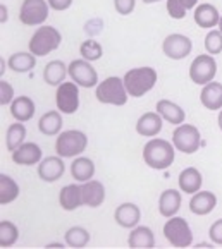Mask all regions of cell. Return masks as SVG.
<instances>
[{
    "label": "cell",
    "mask_w": 222,
    "mask_h": 249,
    "mask_svg": "<svg viewBox=\"0 0 222 249\" xmlns=\"http://www.w3.org/2000/svg\"><path fill=\"white\" fill-rule=\"evenodd\" d=\"M174 144L169 141L153 138L143 146V160L150 169L155 170H166L174 163Z\"/></svg>",
    "instance_id": "6da1fadb"
},
{
    "label": "cell",
    "mask_w": 222,
    "mask_h": 249,
    "mask_svg": "<svg viewBox=\"0 0 222 249\" xmlns=\"http://www.w3.org/2000/svg\"><path fill=\"white\" fill-rule=\"evenodd\" d=\"M124 86H126L130 96L141 98L157 85V71L153 67H136L130 69L124 74Z\"/></svg>",
    "instance_id": "7a4b0ae2"
},
{
    "label": "cell",
    "mask_w": 222,
    "mask_h": 249,
    "mask_svg": "<svg viewBox=\"0 0 222 249\" xmlns=\"http://www.w3.org/2000/svg\"><path fill=\"white\" fill-rule=\"evenodd\" d=\"M96 100L104 105H115L122 107L126 105L128 98H130V93H128L126 86H124V79L117 76H112L104 79L102 83H98L95 89Z\"/></svg>",
    "instance_id": "3957f363"
},
{
    "label": "cell",
    "mask_w": 222,
    "mask_h": 249,
    "mask_svg": "<svg viewBox=\"0 0 222 249\" xmlns=\"http://www.w3.org/2000/svg\"><path fill=\"white\" fill-rule=\"evenodd\" d=\"M60 36L59 30L54 28V26H41L35 31V35L30 40V52L37 57H45L50 52L57 50L60 47Z\"/></svg>",
    "instance_id": "277c9868"
},
{
    "label": "cell",
    "mask_w": 222,
    "mask_h": 249,
    "mask_svg": "<svg viewBox=\"0 0 222 249\" xmlns=\"http://www.w3.org/2000/svg\"><path fill=\"white\" fill-rule=\"evenodd\" d=\"M88 146V138L83 131L73 129V131H64L57 136L56 151L62 158L79 157Z\"/></svg>",
    "instance_id": "5b68a950"
},
{
    "label": "cell",
    "mask_w": 222,
    "mask_h": 249,
    "mask_svg": "<svg viewBox=\"0 0 222 249\" xmlns=\"http://www.w3.org/2000/svg\"><path fill=\"white\" fill-rule=\"evenodd\" d=\"M164 237L174 248H189L193 244V232L189 224L181 216H170L164 225Z\"/></svg>",
    "instance_id": "8992f818"
},
{
    "label": "cell",
    "mask_w": 222,
    "mask_h": 249,
    "mask_svg": "<svg viewBox=\"0 0 222 249\" xmlns=\"http://www.w3.org/2000/svg\"><path fill=\"white\" fill-rule=\"evenodd\" d=\"M172 144L176 150H179L185 155H191L198 151L202 144L200 131L191 124H181L172 132Z\"/></svg>",
    "instance_id": "52a82bcc"
},
{
    "label": "cell",
    "mask_w": 222,
    "mask_h": 249,
    "mask_svg": "<svg viewBox=\"0 0 222 249\" xmlns=\"http://www.w3.org/2000/svg\"><path fill=\"white\" fill-rule=\"evenodd\" d=\"M215 74H217V62L210 53L198 55L189 66V79L195 85H208L210 81H214Z\"/></svg>",
    "instance_id": "ba28073f"
},
{
    "label": "cell",
    "mask_w": 222,
    "mask_h": 249,
    "mask_svg": "<svg viewBox=\"0 0 222 249\" xmlns=\"http://www.w3.org/2000/svg\"><path fill=\"white\" fill-rule=\"evenodd\" d=\"M56 103L57 110L62 114H76L79 108V89L76 83H62L60 86H57L56 93Z\"/></svg>",
    "instance_id": "9c48e42d"
},
{
    "label": "cell",
    "mask_w": 222,
    "mask_h": 249,
    "mask_svg": "<svg viewBox=\"0 0 222 249\" xmlns=\"http://www.w3.org/2000/svg\"><path fill=\"white\" fill-rule=\"evenodd\" d=\"M48 2L45 0H24L19 11V19L26 26H41L48 18Z\"/></svg>",
    "instance_id": "30bf717a"
},
{
    "label": "cell",
    "mask_w": 222,
    "mask_h": 249,
    "mask_svg": "<svg viewBox=\"0 0 222 249\" xmlns=\"http://www.w3.org/2000/svg\"><path fill=\"white\" fill-rule=\"evenodd\" d=\"M69 76L78 86L83 88H93L98 85V74L93 66L85 59H76L69 64Z\"/></svg>",
    "instance_id": "8fae6325"
},
{
    "label": "cell",
    "mask_w": 222,
    "mask_h": 249,
    "mask_svg": "<svg viewBox=\"0 0 222 249\" xmlns=\"http://www.w3.org/2000/svg\"><path fill=\"white\" fill-rule=\"evenodd\" d=\"M162 50L164 53L172 60H183L186 59L193 50V43L188 36L185 35H179V33H174V35H169V36L164 40L162 43Z\"/></svg>",
    "instance_id": "7c38bea8"
},
{
    "label": "cell",
    "mask_w": 222,
    "mask_h": 249,
    "mask_svg": "<svg viewBox=\"0 0 222 249\" xmlns=\"http://www.w3.org/2000/svg\"><path fill=\"white\" fill-rule=\"evenodd\" d=\"M66 172V165L62 161V157H47L38 163V177L43 182H56Z\"/></svg>",
    "instance_id": "4fadbf2b"
},
{
    "label": "cell",
    "mask_w": 222,
    "mask_h": 249,
    "mask_svg": "<svg viewBox=\"0 0 222 249\" xmlns=\"http://www.w3.org/2000/svg\"><path fill=\"white\" fill-rule=\"evenodd\" d=\"M215 206H217V196L214 193H210V191L200 189L198 193L191 195V199H189V210L198 216L212 213Z\"/></svg>",
    "instance_id": "5bb4252c"
},
{
    "label": "cell",
    "mask_w": 222,
    "mask_h": 249,
    "mask_svg": "<svg viewBox=\"0 0 222 249\" xmlns=\"http://www.w3.org/2000/svg\"><path fill=\"white\" fill-rule=\"evenodd\" d=\"M114 218L117 222V225L124 229H134L141 220V212L140 206H136L134 203H122L115 208Z\"/></svg>",
    "instance_id": "9a60e30c"
},
{
    "label": "cell",
    "mask_w": 222,
    "mask_h": 249,
    "mask_svg": "<svg viewBox=\"0 0 222 249\" xmlns=\"http://www.w3.org/2000/svg\"><path fill=\"white\" fill-rule=\"evenodd\" d=\"M41 148L37 143H22L16 151H12V161L16 165H38L41 161Z\"/></svg>",
    "instance_id": "2e32d148"
},
{
    "label": "cell",
    "mask_w": 222,
    "mask_h": 249,
    "mask_svg": "<svg viewBox=\"0 0 222 249\" xmlns=\"http://www.w3.org/2000/svg\"><path fill=\"white\" fill-rule=\"evenodd\" d=\"M83 189V203L90 208H98L105 201V187L100 180H86L81 182Z\"/></svg>",
    "instance_id": "e0dca14e"
},
{
    "label": "cell",
    "mask_w": 222,
    "mask_h": 249,
    "mask_svg": "<svg viewBox=\"0 0 222 249\" xmlns=\"http://www.w3.org/2000/svg\"><path fill=\"white\" fill-rule=\"evenodd\" d=\"M59 203L66 212H74L79 206H83V189L81 184H67L60 189Z\"/></svg>",
    "instance_id": "ac0fdd59"
},
{
    "label": "cell",
    "mask_w": 222,
    "mask_h": 249,
    "mask_svg": "<svg viewBox=\"0 0 222 249\" xmlns=\"http://www.w3.org/2000/svg\"><path fill=\"white\" fill-rule=\"evenodd\" d=\"M164 119L159 112H147L136 122V132L145 138H153L162 131Z\"/></svg>",
    "instance_id": "d6986e66"
},
{
    "label": "cell",
    "mask_w": 222,
    "mask_h": 249,
    "mask_svg": "<svg viewBox=\"0 0 222 249\" xmlns=\"http://www.w3.org/2000/svg\"><path fill=\"white\" fill-rule=\"evenodd\" d=\"M128 246L131 249H152L155 246V235L152 229L147 225H136L134 229H131Z\"/></svg>",
    "instance_id": "ffe728a7"
},
{
    "label": "cell",
    "mask_w": 222,
    "mask_h": 249,
    "mask_svg": "<svg viewBox=\"0 0 222 249\" xmlns=\"http://www.w3.org/2000/svg\"><path fill=\"white\" fill-rule=\"evenodd\" d=\"M179 189L181 193H186V195H195L202 189V184H204V177H202L200 170L195 169V167H188L185 169L181 174H179Z\"/></svg>",
    "instance_id": "44dd1931"
},
{
    "label": "cell",
    "mask_w": 222,
    "mask_h": 249,
    "mask_svg": "<svg viewBox=\"0 0 222 249\" xmlns=\"http://www.w3.org/2000/svg\"><path fill=\"white\" fill-rule=\"evenodd\" d=\"M155 110L162 115L164 121H167L169 124L181 125L186 119V112L178 105V103L170 102V100H159L157 102Z\"/></svg>",
    "instance_id": "7402d4cb"
},
{
    "label": "cell",
    "mask_w": 222,
    "mask_h": 249,
    "mask_svg": "<svg viewBox=\"0 0 222 249\" xmlns=\"http://www.w3.org/2000/svg\"><path fill=\"white\" fill-rule=\"evenodd\" d=\"M181 208V193L178 189H166L159 198V212L162 216L170 218Z\"/></svg>",
    "instance_id": "603a6c76"
},
{
    "label": "cell",
    "mask_w": 222,
    "mask_h": 249,
    "mask_svg": "<svg viewBox=\"0 0 222 249\" xmlns=\"http://www.w3.org/2000/svg\"><path fill=\"white\" fill-rule=\"evenodd\" d=\"M193 18H195L196 24L200 26V28H205V30L215 28L219 24V21H221V14H219L217 7L212 4H200L195 9Z\"/></svg>",
    "instance_id": "cb8c5ba5"
},
{
    "label": "cell",
    "mask_w": 222,
    "mask_h": 249,
    "mask_svg": "<svg viewBox=\"0 0 222 249\" xmlns=\"http://www.w3.org/2000/svg\"><path fill=\"white\" fill-rule=\"evenodd\" d=\"M202 105L207 110H221L222 108V85L210 81L208 85L204 86L200 93Z\"/></svg>",
    "instance_id": "d4e9b609"
},
{
    "label": "cell",
    "mask_w": 222,
    "mask_h": 249,
    "mask_svg": "<svg viewBox=\"0 0 222 249\" xmlns=\"http://www.w3.org/2000/svg\"><path fill=\"white\" fill-rule=\"evenodd\" d=\"M35 102L30 96H16L11 103V115L19 122H28L35 115Z\"/></svg>",
    "instance_id": "484cf974"
},
{
    "label": "cell",
    "mask_w": 222,
    "mask_h": 249,
    "mask_svg": "<svg viewBox=\"0 0 222 249\" xmlns=\"http://www.w3.org/2000/svg\"><path fill=\"white\" fill-rule=\"evenodd\" d=\"M69 74V67L62 60H52L43 69V81L50 86H60Z\"/></svg>",
    "instance_id": "4316f807"
},
{
    "label": "cell",
    "mask_w": 222,
    "mask_h": 249,
    "mask_svg": "<svg viewBox=\"0 0 222 249\" xmlns=\"http://www.w3.org/2000/svg\"><path fill=\"white\" fill-rule=\"evenodd\" d=\"M71 176L78 182L92 180L95 176V163L86 157H76V160L71 163Z\"/></svg>",
    "instance_id": "83f0119b"
},
{
    "label": "cell",
    "mask_w": 222,
    "mask_h": 249,
    "mask_svg": "<svg viewBox=\"0 0 222 249\" xmlns=\"http://www.w3.org/2000/svg\"><path fill=\"white\" fill-rule=\"evenodd\" d=\"M62 115L57 110H50L47 114H43L38 121V129H40L41 134L45 136H56L62 129Z\"/></svg>",
    "instance_id": "f1b7e54d"
},
{
    "label": "cell",
    "mask_w": 222,
    "mask_h": 249,
    "mask_svg": "<svg viewBox=\"0 0 222 249\" xmlns=\"http://www.w3.org/2000/svg\"><path fill=\"white\" fill-rule=\"evenodd\" d=\"M7 66L14 72H30L37 66V55H33L31 52H18V53L11 55V59L7 60Z\"/></svg>",
    "instance_id": "f546056e"
},
{
    "label": "cell",
    "mask_w": 222,
    "mask_h": 249,
    "mask_svg": "<svg viewBox=\"0 0 222 249\" xmlns=\"http://www.w3.org/2000/svg\"><path fill=\"white\" fill-rule=\"evenodd\" d=\"M19 196V186L11 176H0V205H9Z\"/></svg>",
    "instance_id": "4dcf8cb0"
},
{
    "label": "cell",
    "mask_w": 222,
    "mask_h": 249,
    "mask_svg": "<svg viewBox=\"0 0 222 249\" xmlns=\"http://www.w3.org/2000/svg\"><path fill=\"white\" fill-rule=\"evenodd\" d=\"M24 138H26V127L22 122H16V124L9 125L7 132H5V144H7L9 151H16L22 143H24Z\"/></svg>",
    "instance_id": "1f68e13d"
},
{
    "label": "cell",
    "mask_w": 222,
    "mask_h": 249,
    "mask_svg": "<svg viewBox=\"0 0 222 249\" xmlns=\"http://www.w3.org/2000/svg\"><path fill=\"white\" fill-rule=\"evenodd\" d=\"M64 239H66V244L69 248L79 249V248H85L90 242V232L85 227H71L66 232Z\"/></svg>",
    "instance_id": "d6a6232c"
},
{
    "label": "cell",
    "mask_w": 222,
    "mask_h": 249,
    "mask_svg": "<svg viewBox=\"0 0 222 249\" xmlns=\"http://www.w3.org/2000/svg\"><path fill=\"white\" fill-rule=\"evenodd\" d=\"M19 229L9 220H2L0 224V248H11L18 242Z\"/></svg>",
    "instance_id": "836d02e7"
},
{
    "label": "cell",
    "mask_w": 222,
    "mask_h": 249,
    "mask_svg": "<svg viewBox=\"0 0 222 249\" xmlns=\"http://www.w3.org/2000/svg\"><path fill=\"white\" fill-rule=\"evenodd\" d=\"M79 53H81V57L85 60L93 62V60H100L102 59V53H104V50H102V45L98 43V41L86 40V41H83L81 47H79Z\"/></svg>",
    "instance_id": "e575fe53"
},
{
    "label": "cell",
    "mask_w": 222,
    "mask_h": 249,
    "mask_svg": "<svg viewBox=\"0 0 222 249\" xmlns=\"http://www.w3.org/2000/svg\"><path fill=\"white\" fill-rule=\"evenodd\" d=\"M205 50L210 55H219L222 52V33L219 30L208 31L205 36Z\"/></svg>",
    "instance_id": "d590c367"
},
{
    "label": "cell",
    "mask_w": 222,
    "mask_h": 249,
    "mask_svg": "<svg viewBox=\"0 0 222 249\" xmlns=\"http://www.w3.org/2000/svg\"><path fill=\"white\" fill-rule=\"evenodd\" d=\"M188 9L183 5L181 0H167V14L172 19H185Z\"/></svg>",
    "instance_id": "8d00e7d4"
},
{
    "label": "cell",
    "mask_w": 222,
    "mask_h": 249,
    "mask_svg": "<svg viewBox=\"0 0 222 249\" xmlns=\"http://www.w3.org/2000/svg\"><path fill=\"white\" fill-rule=\"evenodd\" d=\"M14 102V88L7 81H0V103L2 105H11Z\"/></svg>",
    "instance_id": "74e56055"
},
{
    "label": "cell",
    "mask_w": 222,
    "mask_h": 249,
    "mask_svg": "<svg viewBox=\"0 0 222 249\" xmlns=\"http://www.w3.org/2000/svg\"><path fill=\"white\" fill-rule=\"evenodd\" d=\"M134 5H136V0H114L115 11L121 16H130L134 11Z\"/></svg>",
    "instance_id": "f35d334b"
},
{
    "label": "cell",
    "mask_w": 222,
    "mask_h": 249,
    "mask_svg": "<svg viewBox=\"0 0 222 249\" xmlns=\"http://www.w3.org/2000/svg\"><path fill=\"white\" fill-rule=\"evenodd\" d=\"M208 235H210V241L217 246H222V218L215 220L214 224L210 225V231H208Z\"/></svg>",
    "instance_id": "ab89813d"
},
{
    "label": "cell",
    "mask_w": 222,
    "mask_h": 249,
    "mask_svg": "<svg viewBox=\"0 0 222 249\" xmlns=\"http://www.w3.org/2000/svg\"><path fill=\"white\" fill-rule=\"evenodd\" d=\"M47 2L54 11H66L73 4V0H47Z\"/></svg>",
    "instance_id": "60d3db41"
},
{
    "label": "cell",
    "mask_w": 222,
    "mask_h": 249,
    "mask_svg": "<svg viewBox=\"0 0 222 249\" xmlns=\"http://www.w3.org/2000/svg\"><path fill=\"white\" fill-rule=\"evenodd\" d=\"M7 21V7L4 4H0V22Z\"/></svg>",
    "instance_id": "b9f144b4"
},
{
    "label": "cell",
    "mask_w": 222,
    "mask_h": 249,
    "mask_svg": "<svg viewBox=\"0 0 222 249\" xmlns=\"http://www.w3.org/2000/svg\"><path fill=\"white\" fill-rule=\"evenodd\" d=\"M181 2H183V5L189 11V9H195V5H196L198 0H181Z\"/></svg>",
    "instance_id": "7bdbcfd3"
},
{
    "label": "cell",
    "mask_w": 222,
    "mask_h": 249,
    "mask_svg": "<svg viewBox=\"0 0 222 249\" xmlns=\"http://www.w3.org/2000/svg\"><path fill=\"white\" fill-rule=\"evenodd\" d=\"M64 244H60V242H52V244H48L47 249H62Z\"/></svg>",
    "instance_id": "ee69618b"
},
{
    "label": "cell",
    "mask_w": 222,
    "mask_h": 249,
    "mask_svg": "<svg viewBox=\"0 0 222 249\" xmlns=\"http://www.w3.org/2000/svg\"><path fill=\"white\" fill-rule=\"evenodd\" d=\"M4 72H5V62L2 59H0V76H2Z\"/></svg>",
    "instance_id": "f6af8a7d"
},
{
    "label": "cell",
    "mask_w": 222,
    "mask_h": 249,
    "mask_svg": "<svg viewBox=\"0 0 222 249\" xmlns=\"http://www.w3.org/2000/svg\"><path fill=\"white\" fill-rule=\"evenodd\" d=\"M217 122H219V127H221V131H222V108H221V112H219V119H217Z\"/></svg>",
    "instance_id": "bcb514c9"
},
{
    "label": "cell",
    "mask_w": 222,
    "mask_h": 249,
    "mask_svg": "<svg viewBox=\"0 0 222 249\" xmlns=\"http://www.w3.org/2000/svg\"><path fill=\"white\" fill-rule=\"evenodd\" d=\"M196 248H214V246H212V244H207V242H202V244H198V246H196Z\"/></svg>",
    "instance_id": "7dc6e473"
},
{
    "label": "cell",
    "mask_w": 222,
    "mask_h": 249,
    "mask_svg": "<svg viewBox=\"0 0 222 249\" xmlns=\"http://www.w3.org/2000/svg\"><path fill=\"white\" fill-rule=\"evenodd\" d=\"M143 4H155V2H160V0H141Z\"/></svg>",
    "instance_id": "c3c4849f"
},
{
    "label": "cell",
    "mask_w": 222,
    "mask_h": 249,
    "mask_svg": "<svg viewBox=\"0 0 222 249\" xmlns=\"http://www.w3.org/2000/svg\"><path fill=\"white\" fill-rule=\"evenodd\" d=\"M219 31L222 33V16H221V21H219Z\"/></svg>",
    "instance_id": "681fc988"
}]
</instances>
